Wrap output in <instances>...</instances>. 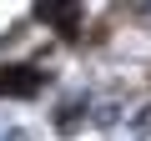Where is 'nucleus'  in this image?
I'll list each match as a JSON object with an SVG mask.
<instances>
[{
	"label": "nucleus",
	"instance_id": "1",
	"mask_svg": "<svg viewBox=\"0 0 151 141\" xmlns=\"http://www.w3.org/2000/svg\"><path fill=\"white\" fill-rule=\"evenodd\" d=\"M30 91H40V70H30V65L0 70V96H30Z\"/></svg>",
	"mask_w": 151,
	"mask_h": 141
},
{
	"label": "nucleus",
	"instance_id": "2",
	"mask_svg": "<svg viewBox=\"0 0 151 141\" xmlns=\"http://www.w3.org/2000/svg\"><path fill=\"white\" fill-rule=\"evenodd\" d=\"M35 15L45 25H55L60 35H76V30H81V5H65V0H60V5H35Z\"/></svg>",
	"mask_w": 151,
	"mask_h": 141
}]
</instances>
